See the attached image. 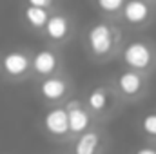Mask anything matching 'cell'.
<instances>
[{"mask_svg": "<svg viewBox=\"0 0 156 154\" xmlns=\"http://www.w3.org/2000/svg\"><path fill=\"white\" fill-rule=\"evenodd\" d=\"M149 2H153V4H156V0H149Z\"/></svg>", "mask_w": 156, "mask_h": 154, "instance_id": "ac0fdd59", "label": "cell"}, {"mask_svg": "<svg viewBox=\"0 0 156 154\" xmlns=\"http://www.w3.org/2000/svg\"><path fill=\"white\" fill-rule=\"evenodd\" d=\"M123 47V31L116 20L100 18L87 26L83 33V49L96 64L111 62Z\"/></svg>", "mask_w": 156, "mask_h": 154, "instance_id": "6da1fadb", "label": "cell"}, {"mask_svg": "<svg viewBox=\"0 0 156 154\" xmlns=\"http://www.w3.org/2000/svg\"><path fill=\"white\" fill-rule=\"evenodd\" d=\"M62 69V58L60 54L51 49V47H44L38 49L33 56H31V71L38 76H53L58 75Z\"/></svg>", "mask_w": 156, "mask_h": 154, "instance_id": "30bf717a", "label": "cell"}, {"mask_svg": "<svg viewBox=\"0 0 156 154\" xmlns=\"http://www.w3.org/2000/svg\"><path fill=\"white\" fill-rule=\"evenodd\" d=\"M133 154H156V145H142Z\"/></svg>", "mask_w": 156, "mask_h": 154, "instance_id": "e0dca14e", "label": "cell"}, {"mask_svg": "<svg viewBox=\"0 0 156 154\" xmlns=\"http://www.w3.org/2000/svg\"><path fill=\"white\" fill-rule=\"evenodd\" d=\"M64 107L67 111V120H69V132L71 136H78L82 132H85L87 129H91L96 121L87 111V107L83 105V100L78 98H67L64 102Z\"/></svg>", "mask_w": 156, "mask_h": 154, "instance_id": "52a82bcc", "label": "cell"}, {"mask_svg": "<svg viewBox=\"0 0 156 154\" xmlns=\"http://www.w3.org/2000/svg\"><path fill=\"white\" fill-rule=\"evenodd\" d=\"M111 85L123 103H136L149 93V76L131 69H123L111 80Z\"/></svg>", "mask_w": 156, "mask_h": 154, "instance_id": "277c9868", "label": "cell"}, {"mask_svg": "<svg viewBox=\"0 0 156 154\" xmlns=\"http://www.w3.org/2000/svg\"><path fill=\"white\" fill-rule=\"evenodd\" d=\"M51 11L44 7H35V5H26L24 9V20L31 29H44Z\"/></svg>", "mask_w": 156, "mask_h": 154, "instance_id": "4fadbf2b", "label": "cell"}, {"mask_svg": "<svg viewBox=\"0 0 156 154\" xmlns=\"http://www.w3.org/2000/svg\"><path fill=\"white\" fill-rule=\"evenodd\" d=\"M2 69L11 78L26 76L31 71V56L24 51H9L2 58Z\"/></svg>", "mask_w": 156, "mask_h": 154, "instance_id": "7c38bea8", "label": "cell"}, {"mask_svg": "<svg viewBox=\"0 0 156 154\" xmlns=\"http://www.w3.org/2000/svg\"><path fill=\"white\" fill-rule=\"evenodd\" d=\"M26 2H27V5H35V7H44V9H49V11H51L56 0H26Z\"/></svg>", "mask_w": 156, "mask_h": 154, "instance_id": "2e32d148", "label": "cell"}, {"mask_svg": "<svg viewBox=\"0 0 156 154\" xmlns=\"http://www.w3.org/2000/svg\"><path fill=\"white\" fill-rule=\"evenodd\" d=\"M118 56L125 69H131L147 76L156 69V45L151 40H131L123 44Z\"/></svg>", "mask_w": 156, "mask_h": 154, "instance_id": "3957f363", "label": "cell"}, {"mask_svg": "<svg viewBox=\"0 0 156 154\" xmlns=\"http://www.w3.org/2000/svg\"><path fill=\"white\" fill-rule=\"evenodd\" d=\"M93 2H94V7H96V11L100 13L102 18L118 20L120 11H122L123 4L127 0H93Z\"/></svg>", "mask_w": 156, "mask_h": 154, "instance_id": "5bb4252c", "label": "cell"}, {"mask_svg": "<svg viewBox=\"0 0 156 154\" xmlns=\"http://www.w3.org/2000/svg\"><path fill=\"white\" fill-rule=\"evenodd\" d=\"M156 16V4L149 0H127L120 11L118 20L129 29L140 31L153 24Z\"/></svg>", "mask_w": 156, "mask_h": 154, "instance_id": "5b68a950", "label": "cell"}, {"mask_svg": "<svg viewBox=\"0 0 156 154\" xmlns=\"http://www.w3.org/2000/svg\"><path fill=\"white\" fill-rule=\"evenodd\" d=\"M104 145H105V136L102 127L93 125L85 132L75 136L73 154H102Z\"/></svg>", "mask_w": 156, "mask_h": 154, "instance_id": "8fae6325", "label": "cell"}, {"mask_svg": "<svg viewBox=\"0 0 156 154\" xmlns=\"http://www.w3.org/2000/svg\"><path fill=\"white\" fill-rule=\"evenodd\" d=\"M71 91H73L71 82L60 73L42 78V82L38 83V94L42 96L44 102L51 105H62L69 98Z\"/></svg>", "mask_w": 156, "mask_h": 154, "instance_id": "8992f818", "label": "cell"}, {"mask_svg": "<svg viewBox=\"0 0 156 154\" xmlns=\"http://www.w3.org/2000/svg\"><path fill=\"white\" fill-rule=\"evenodd\" d=\"M140 131L144 132L145 138L156 142V109L147 111L145 114L140 118Z\"/></svg>", "mask_w": 156, "mask_h": 154, "instance_id": "9a60e30c", "label": "cell"}, {"mask_svg": "<svg viewBox=\"0 0 156 154\" xmlns=\"http://www.w3.org/2000/svg\"><path fill=\"white\" fill-rule=\"evenodd\" d=\"M42 31L49 42L62 45L73 37L75 24H73L71 16H67L66 13H51Z\"/></svg>", "mask_w": 156, "mask_h": 154, "instance_id": "ba28073f", "label": "cell"}, {"mask_svg": "<svg viewBox=\"0 0 156 154\" xmlns=\"http://www.w3.org/2000/svg\"><path fill=\"white\" fill-rule=\"evenodd\" d=\"M42 125H44V131L56 138V140H66L71 136L69 132V120H67V111L62 105H53L51 109H47V113L42 118Z\"/></svg>", "mask_w": 156, "mask_h": 154, "instance_id": "9c48e42d", "label": "cell"}, {"mask_svg": "<svg viewBox=\"0 0 156 154\" xmlns=\"http://www.w3.org/2000/svg\"><path fill=\"white\" fill-rule=\"evenodd\" d=\"M83 105L87 107L96 123H104L120 113L123 102L111 83H98L85 93Z\"/></svg>", "mask_w": 156, "mask_h": 154, "instance_id": "7a4b0ae2", "label": "cell"}]
</instances>
